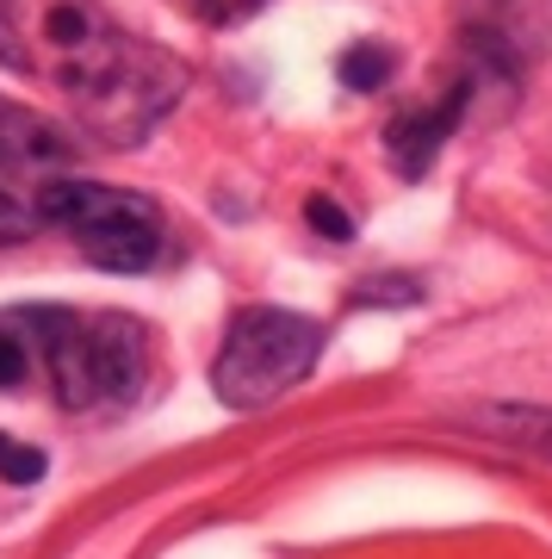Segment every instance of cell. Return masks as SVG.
<instances>
[{
  "mask_svg": "<svg viewBox=\"0 0 552 559\" xmlns=\"http://www.w3.org/2000/svg\"><path fill=\"white\" fill-rule=\"evenodd\" d=\"M62 94L75 106L87 138L106 150H137L187 94V69H180L161 44L143 38H87L62 62Z\"/></svg>",
  "mask_w": 552,
  "mask_h": 559,
  "instance_id": "obj_1",
  "label": "cell"
},
{
  "mask_svg": "<svg viewBox=\"0 0 552 559\" xmlns=\"http://www.w3.org/2000/svg\"><path fill=\"white\" fill-rule=\"evenodd\" d=\"M316 360H323V323L316 318L279 311V305H249L224 330V348L212 360V392L230 411H267L311 380Z\"/></svg>",
  "mask_w": 552,
  "mask_h": 559,
  "instance_id": "obj_2",
  "label": "cell"
},
{
  "mask_svg": "<svg viewBox=\"0 0 552 559\" xmlns=\"http://www.w3.org/2000/svg\"><path fill=\"white\" fill-rule=\"evenodd\" d=\"M44 348V367L57 380V399L69 411H94V404H131L149 373V348L143 330L119 311L106 318H69V311H38L32 318Z\"/></svg>",
  "mask_w": 552,
  "mask_h": 559,
  "instance_id": "obj_3",
  "label": "cell"
},
{
  "mask_svg": "<svg viewBox=\"0 0 552 559\" xmlns=\"http://www.w3.org/2000/svg\"><path fill=\"white\" fill-rule=\"evenodd\" d=\"M38 224H62L75 249L106 274H143L161 255V212L143 193L99 180H44L32 193Z\"/></svg>",
  "mask_w": 552,
  "mask_h": 559,
  "instance_id": "obj_4",
  "label": "cell"
},
{
  "mask_svg": "<svg viewBox=\"0 0 552 559\" xmlns=\"http://www.w3.org/2000/svg\"><path fill=\"white\" fill-rule=\"evenodd\" d=\"M466 100H472V81H454L447 94H434V100L410 106V112H397L392 131H385V156H392V168L404 180H422L434 168V156H441V143L459 131V119H466Z\"/></svg>",
  "mask_w": 552,
  "mask_h": 559,
  "instance_id": "obj_5",
  "label": "cell"
},
{
  "mask_svg": "<svg viewBox=\"0 0 552 559\" xmlns=\"http://www.w3.org/2000/svg\"><path fill=\"white\" fill-rule=\"evenodd\" d=\"M75 156V143L62 124H50L32 106L0 100V168H57Z\"/></svg>",
  "mask_w": 552,
  "mask_h": 559,
  "instance_id": "obj_6",
  "label": "cell"
},
{
  "mask_svg": "<svg viewBox=\"0 0 552 559\" xmlns=\"http://www.w3.org/2000/svg\"><path fill=\"white\" fill-rule=\"evenodd\" d=\"M478 423H484L503 448H521V454H533V460H552V404H484Z\"/></svg>",
  "mask_w": 552,
  "mask_h": 559,
  "instance_id": "obj_7",
  "label": "cell"
},
{
  "mask_svg": "<svg viewBox=\"0 0 552 559\" xmlns=\"http://www.w3.org/2000/svg\"><path fill=\"white\" fill-rule=\"evenodd\" d=\"M336 75H341L348 94H379V87L397 75V50H392V44H379V38H360V44L341 50Z\"/></svg>",
  "mask_w": 552,
  "mask_h": 559,
  "instance_id": "obj_8",
  "label": "cell"
},
{
  "mask_svg": "<svg viewBox=\"0 0 552 559\" xmlns=\"http://www.w3.org/2000/svg\"><path fill=\"white\" fill-rule=\"evenodd\" d=\"M44 448H32V441H13V436H0V479L7 485H38L44 479Z\"/></svg>",
  "mask_w": 552,
  "mask_h": 559,
  "instance_id": "obj_9",
  "label": "cell"
},
{
  "mask_svg": "<svg viewBox=\"0 0 552 559\" xmlns=\"http://www.w3.org/2000/svg\"><path fill=\"white\" fill-rule=\"evenodd\" d=\"M44 38L62 44V50H81V44L94 38V20H87V7H75V0L50 7V13H44Z\"/></svg>",
  "mask_w": 552,
  "mask_h": 559,
  "instance_id": "obj_10",
  "label": "cell"
},
{
  "mask_svg": "<svg viewBox=\"0 0 552 559\" xmlns=\"http://www.w3.org/2000/svg\"><path fill=\"white\" fill-rule=\"evenodd\" d=\"M304 224H311L316 237H329V242H355V218H348L329 193H311V200H304Z\"/></svg>",
  "mask_w": 552,
  "mask_h": 559,
  "instance_id": "obj_11",
  "label": "cell"
},
{
  "mask_svg": "<svg viewBox=\"0 0 552 559\" xmlns=\"http://www.w3.org/2000/svg\"><path fill=\"white\" fill-rule=\"evenodd\" d=\"M32 230H38V212H32V205H25L20 193H7V187H0V249L25 242Z\"/></svg>",
  "mask_w": 552,
  "mask_h": 559,
  "instance_id": "obj_12",
  "label": "cell"
},
{
  "mask_svg": "<svg viewBox=\"0 0 552 559\" xmlns=\"http://www.w3.org/2000/svg\"><path fill=\"white\" fill-rule=\"evenodd\" d=\"M416 299H422L416 280H367L355 293V305H416Z\"/></svg>",
  "mask_w": 552,
  "mask_h": 559,
  "instance_id": "obj_13",
  "label": "cell"
},
{
  "mask_svg": "<svg viewBox=\"0 0 552 559\" xmlns=\"http://www.w3.org/2000/svg\"><path fill=\"white\" fill-rule=\"evenodd\" d=\"M25 373H32V348H25L20 336H7V330H0V392L25 385Z\"/></svg>",
  "mask_w": 552,
  "mask_h": 559,
  "instance_id": "obj_14",
  "label": "cell"
}]
</instances>
